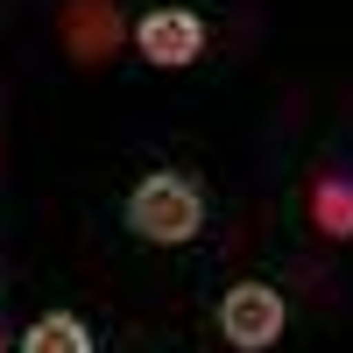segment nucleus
Segmentation results:
<instances>
[{"label":"nucleus","mask_w":353,"mask_h":353,"mask_svg":"<svg viewBox=\"0 0 353 353\" xmlns=\"http://www.w3.org/2000/svg\"><path fill=\"white\" fill-rule=\"evenodd\" d=\"M128 36H134V50L149 57L156 71H184V64L205 57V36H212V28H205L198 8H149Z\"/></svg>","instance_id":"obj_4"},{"label":"nucleus","mask_w":353,"mask_h":353,"mask_svg":"<svg viewBox=\"0 0 353 353\" xmlns=\"http://www.w3.org/2000/svg\"><path fill=\"white\" fill-rule=\"evenodd\" d=\"M198 226H205V191H198V176H184V170H149V176L128 191V233H134V241L184 248V241H198Z\"/></svg>","instance_id":"obj_1"},{"label":"nucleus","mask_w":353,"mask_h":353,"mask_svg":"<svg viewBox=\"0 0 353 353\" xmlns=\"http://www.w3.org/2000/svg\"><path fill=\"white\" fill-rule=\"evenodd\" d=\"M283 325H290V311H283L276 283H233L219 297V339L241 353H269L283 339Z\"/></svg>","instance_id":"obj_3"},{"label":"nucleus","mask_w":353,"mask_h":353,"mask_svg":"<svg viewBox=\"0 0 353 353\" xmlns=\"http://www.w3.org/2000/svg\"><path fill=\"white\" fill-rule=\"evenodd\" d=\"M311 226L325 241H353V170H325L311 184Z\"/></svg>","instance_id":"obj_6"},{"label":"nucleus","mask_w":353,"mask_h":353,"mask_svg":"<svg viewBox=\"0 0 353 353\" xmlns=\"http://www.w3.org/2000/svg\"><path fill=\"white\" fill-rule=\"evenodd\" d=\"M0 353H14V332H0Z\"/></svg>","instance_id":"obj_7"},{"label":"nucleus","mask_w":353,"mask_h":353,"mask_svg":"<svg viewBox=\"0 0 353 353\" xmlns=\"http://www.w3.org/2000/svg\"><path fill=\"white\" fill-rule=\"evenodd\" d=\"M57 43H64V57H71L78 71L113 64V57L128 50V14H121V0H64V8H57Z\"/></svg>","instance_id":"obj_2"},{"label":"nucleus","mask_w":353,"mask_h":353,"mask_svg":"<svg viewBox=\"0 0 353 353\" xmlns=\"http://www.w3.org/2000/svg\"><path fill=\"white\" fill-rule=\"evenodd\" d=\"M14 353H92V325L78 311H43L36 325L14 332Z\"/></svg>","instance_id":"obj_5"}]
</instances>
